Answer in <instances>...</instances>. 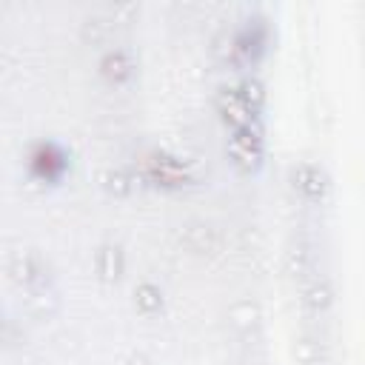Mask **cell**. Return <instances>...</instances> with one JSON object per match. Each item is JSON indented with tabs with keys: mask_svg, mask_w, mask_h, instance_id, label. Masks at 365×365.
Instances as JSON below:
<instances>
[{
	"mask_svg": "<svg viewBox=\"0 0 365 365\" xmlns=\"http://www.w3.org/2000/svg\"><path fill=\"white\" fill-rule=\"evenodd\" d=\"M231 154H234L243 165H254L260 160V131L252 123L234 129V137H231Z\"/></svg>",
	"mask_w": 365,
	"mask_h": 365,
	"instance_id": "1",
	"label": "cell"
},
{
	"mask_svg": "<svg viewBox=\"0 0 365 365\" xmlns=\"http://www.w3.org/2000/svg\"><path fill=\"white\" fill-rule=\"evenodd\" d=\"M154 297H157V294H154V288H148V286L137 291V300H140L143 306H157L160 300H154Z\"/></svg>",
	"mask_w": 365,
	"mask_h": 365,
	"instance_id": "2",
	"label": "cell"
}]
</instances>
